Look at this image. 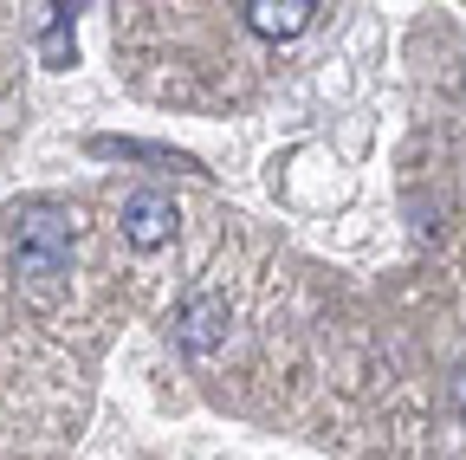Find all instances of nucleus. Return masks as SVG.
Returning a JSON list of instances; mask_svg holds the SVG:
<instances>
[{
    "label": "nucleus",
    "instance_id": "obj_1",
    "mask_svg": "<svg viewBox=\"0 0 466 460\" xmlns=\"http://www.w3.org/2000/svg\"><path fill=\"white\" fill-rule=\"evenodd\" d=\"M66 266H72V214L58 201H26L14 220V272L33 285H52L66 279Z\"/></svg>",
    "mask_w": 466,
    "mask_h": 460
},
{
    "label": "nucleus",
    "instance_id": "obj_2",
    "mask_svg": "<svg viewBox=\"0 0 466 460\" xmlns=\"http://www.w3.org/2000/svg\"><path fill=\"white\" fill-rule=\"evenodd\" d=\"M175 220H182V214H175V201H168L162 189H137V195L124 201V240H130L137 253H156V247L175 234Z\"/></svg>",
    "mask_w": 466,
    "mask_h": 460
},
{
    "label": "nucleus",
    "instance_id": "obj_3",
    "mask_svg": "<svg viewBox=\"0 0 466 460\" xmlns=\"http://www.w3.org/2000/svg\"><path fill=\"white\" fill-rule=\"evenodd\" d=\"M247 20L259 39H299L318 20V0H247Z\"/></svg>",
    "mask_w": 466,
    "mask_h": 460
},
{
    "label": "nucleus",
    "instance_id": "obj_4",
    "mask_svg": "<svg viewBox=\"0 0 466 460\" xmlns=\"http://www.w3.org/2000/svg\"><path fill=\"white\" fill-rule=\"evenodd\" d=\"M175 337H182L188 351H214V343L227 337V299H214V292L188 299L182 318H175Z\"/></svg>",
    "mask_w": 466,
    "mask_h": 460
},
{
    "label": "nucleus",
    "instance_id": "obj_5",
    "mask_svg": "<svg viewBox=\"0 0 466 460\" xmlns=\"http://www.w3.org/2000/svg\"><path fill=\"white\" fill-rule=\"evenodd\" d=\"M447 402H453V409L466 415V370H453V383H447Z\"/></svg>",
    "mask_w": 466,
    "mask_h": 460
}]
</instances>
